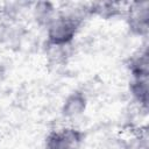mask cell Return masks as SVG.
<instances>
[{
  "instance_id": "6da1fadb",
  "label": "cell",
  "mask_w": 149,
  "mask_h": 149,
  "mask_svg": "<svg viewBox=\"0 0 149 149\" xmlns=\"http://www.w3.org/2000/svg\"><path fill=\"white\" fill-rule=\"evenodd\" d=\"M85 17L86 14L84 9L57 13L56 17L47 27L45 44L57 47L71 45L78 31L80 30Z\"/></svg>"
},
{
  "instance_id": "7a4b0ae2",
  "label": "cell",
  "mask_w": 149,
  "mask_h": 149,
  "mask_svg": "<svg viewBox=\"0 0 149 149\" xmlns=\"http://www.w3.org/2000/svg\"><path fill=\"white\" fill-rule=\"evenodd\" d=\"M85 133L74 127H63L49 132L44 140V149H80Z\"/></svg>"
},
{
  "instance_id": "3957f363",
  "label": "cell",
  "mask_w": 149,
  "mask_h": 149,
  "mask_svg": "<svg viewBox=\"0 0 149 149\" xmlns=\"http://www.w3.org/2000/svg\"><path fill=\"white\" fill-rule=\"evenodd\" d=\"M129 31L136 36H147L149 31V2H132L125 10Z\"/></svg>"
},
{
  "instance_id": "277c9868",
  "label": "cell",
  "mask_w": 149,
  "mask_h": 149,
  "mask_svg": "<svg viewBox=\"0 0 149 149\" xmlns=\"http://www.w3.org/2000/svg\"><path fill=\"white\" fill-rule=\"evenodd\" d=\"M126 68L132 74V79L149 78V50L148 45L139 49L126 61Z\"/></svg>"
},
{
  "instance_id": "5b68a950",
  "label": "cell",
  "mask_w": 149,
  "mask_h": 149,
  "mask_svg": "<svg viewBox=\"0 0 149 149\" xmlns=\"http://www.w3.org/2000/svg\"><path fill=\"white\" fill-rule=\"evenodd\" d=\"M86 107L87 97L85 92L81 90H74L64 99L61 107V114L65 119H74L81 115L85 112Z\"/></svg>"
},
{
  "instance_id": "8992f818",
  "label": "cell",
  "mask_w": 149,
  "mask_h": 149,
  "mask_svg": "<svg viewBox=\"0 0 149 149\" xmlns=\"http://www.w3.org/2000/svg\"><path fill=\"white\" fill-rule=\"evenodd\" d=\"M56 8L50 1H38L34 6V17L40 26L47 28L56 17Z\"/></svg>"
},
{
  "instance_id": "52a82bcc",
  "label": "cell",
  "mask_w": 149,
  "mask_h": 149,
  "mask_svg": "<svg viewBox=\"0 0 149 149\" xmlns=\"http://www.w3.org/2000/svg\"><path fill=\"white\" fill-rule=\"evenodd\" d=\"M147 79H132L129 81V92L134 100L141 107L148 109V80Z\"/></svg>"
}]
</instances>
